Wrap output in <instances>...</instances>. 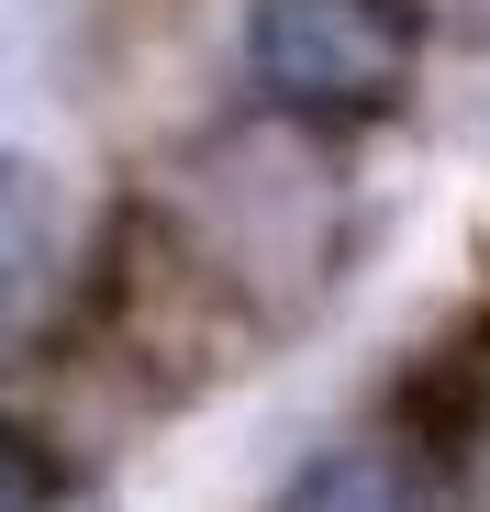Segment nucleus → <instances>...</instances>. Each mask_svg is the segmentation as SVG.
Segmentation results:
<instances>
[{"mask_svg":"<svg viewBox=\"0 0 490 512\" xmlns=\"http://www.w3.org/2000/svg\"><path fill=\"white\" fill-rule=\"evenodd\" d=\"M0 179H12V156H0Z\"/></svg>","mask_w":490,"mask_h":512,"instance_id":"39448f33","label":"nucleus"},{"mask_svg":"<svg viewBox=\"0 0 490 512\" xmlns=\"http://www.w3.org/2000/svg\"><path fill=\"white\" fill-rule=\"evenodd\" d=\"M78 501H90V490H67V468L34 457V435L0 423V512H78Z\"/></svg>","mask_w":490,"mask_h":512,"instance_id":"20e7f679","label":"nucleus"},{"mask_svg":"<svg viewBox=\"0 0 490 512\" xmlns=\"http://www.w3.org/2000/svg\"><path fill=\"white\" fill-rule=\"evenodd\" d=\"M268 512H457V457L424 423H357V435L312 446Z\"/></svg>","mask_w":490,"mask_h":512,"instance_id":"7ed1b4c3","label":"nucleus"},{"mask_svg":"<svg viewBox=\"0 0 490 512\" xmlns=\"http://www.w3.org/2000/svg\"><path fill=\"white\" fill-rule=\"evenodd\" d=\"M145 201L268 346L346 279V134L323 123L245 101L234 123H212L201 145L156 167Z\"/></svg>","mask_w":490,"mask_h":512,"instance_id":"f257e3e1","label":"nucleus"},{"mask_svg":"<svg viewBox=\"0 0 490 512\" xmlns=\"http://www.w3.org/2000/svg\"><path fill=\"white\" fill-rule=\"evenodd\" d=\"M234 56H245V101L257 112L357 134V123H390L413 101L424 12L413 0H245Z\"/></svg>","mask_w":490,"mask_h":512,"instance_id":"f03ea898","label":"nucleus"}]
</instances>
